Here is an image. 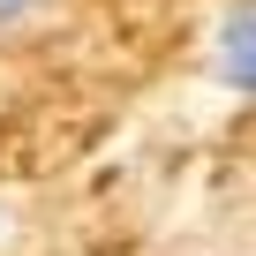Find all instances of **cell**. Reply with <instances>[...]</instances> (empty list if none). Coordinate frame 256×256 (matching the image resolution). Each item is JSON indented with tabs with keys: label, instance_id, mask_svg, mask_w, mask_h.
<instances>
[{
	"label": "cell",
	"instance_id": "cell-1",
	"mask_svg": "<svg viewBox=\"0 0 256 256\" xmlns=\"http://www.w3.org/2000/svg\"><path fill=\"white\" fill-rule=\"evenodd\" d=\"M211 76L241 98H256V0L218 16V38H211Z\"/></svg>",
	"mask_w": 256,
	"mask_h": 256
},
{
	"label": "cell",
	"instance_id": "cell-2",
	"mask_svg": "<svg viewBox=\"0 0 256 256\" xmlns=\"http://www.w3.org/2000/svg\"><path fill=\"white\" fill-rule=\"evenodd\" d=\"M23 8H30V0H0V23H16V16H23Z\"/></svg>",
	"mask_w": 256,
	"mask_h": 256
}]
</instances>
